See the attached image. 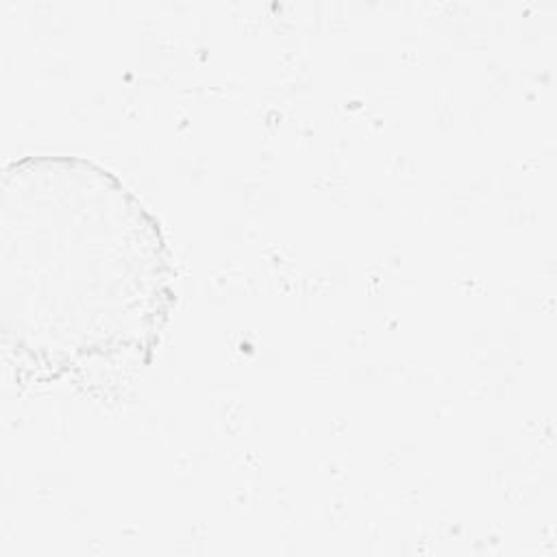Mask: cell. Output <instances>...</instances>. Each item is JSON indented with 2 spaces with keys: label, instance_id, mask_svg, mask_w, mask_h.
Wrapping results in <instances>:
<instances>
[{
  "label": "cell",
  "instance_id": "1",
  "mask_svg": "<svg viewBox=\"0 0 557 557\" xmlns=\"http://www.w3.org/2000/svg\"><path fill=\"white\" fill-rule=\"evenodd\" d=\"M176 268L161 220L107 165L24 154L0 183V331L17 366L59 379L150 363L170 324Z\"/></svg>",
  "mask_w": 557,
  "mask_h": 557
}]
</instances>
